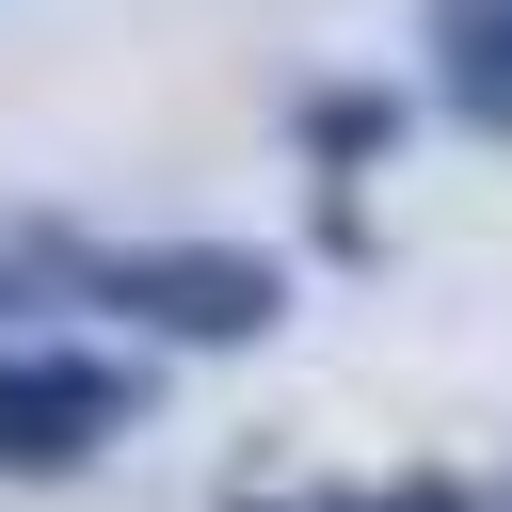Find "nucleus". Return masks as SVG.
Returning a JSON list of instances; mask_svg holds the SVG:
<instances>
[{"mask_svg":"<svg viewBox=\"0 0 512 512\" xmlns=\"http://www.w3.org/2000/svg\"><path fill=\"white\" fill-rule=\"evenodd\" d=\"M432 48H448V112L512 128V0H432Z\"/></svg>","mask_w":512,"mask_h":512,"instance_id":"obj_3","label":"nucleus"},{"mask_svg":"<svg viewBox=\"0 0 512 512\" xmlns=\"http://www.w3.org/2000/svg\"><path fill=\"white\" fill-rule=\"evenodd\" d=\"M80 304H112L144 336H192V352H256L288 320V272L240 256V240H112V256L80 240Z\"/></svg>","mask_w":512,"mask_h":512,"instance_id":"obj_1","label":"nucleus"},{"mask_svg":"<svg viewBox=\"0 0 512 512\" xmlns=\"http://www.w3.org/2000/svg\"><path fill=\"white\" fill-rule=\"evenodd\" d=\"M32 304H80V240L64 224H0V320H32Z\"/></svg>","mask_w":512,"mask_h":512,"instance_id":"obj_4","label":"nucleus"},{"mask_svg":"<svg viewBox=\"0 0 512 512\" xmlns=\"http://www.w3.org/2000/svg\"><path fill=\"white\" fill-rule=\"evenodd\" d=\"M384 96H304V160H384Z\"/></svg>","mask_w":512,"mask_h":512,"instance_id":"obj_5","label":"nucleus"},{"mask_svg":"<svg viewBox=\"0 0 512 512\" xmlns=\"http://www.w3.org/2000/svg\"><path fill=\"white\" fill-rule=\"evenodd\" d=\"M352 512H480V496H352Z\"/></svg>","mask_w":512,"mask_h":512,"instance_id":"obj_6","label":"nucleus"},{"mask_svg":"<svg viewBox=\"0 0 512 512\" xmlns=\"http://www.w3.org/2000/svg\"><path fill=\"white\" fill-rule=\"evenodd\" d=\"M128 432H144L128 352H0V480H80Z\"/></svg>","mask_w":512,"mask_h":512,"instance_id":"obj_2","label":"nucleus"},{"mask_svg":"<svg viewBox=\"0 0 512 512\" xmlns=\"http://www.w3.org/2000/svg\"><path fill=\"white\" fill-rule=\"evenodd\" d=\"M256 512H288V496H256Z\"/></svg>","mask_w":512,"mask_h":512,"instance_id":"obj_7","label":"nucleus"}]
</instances>
